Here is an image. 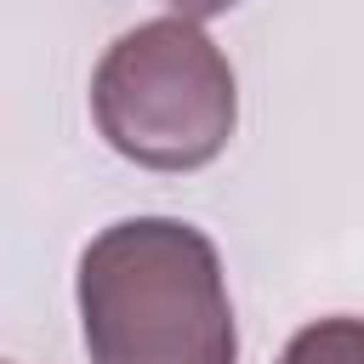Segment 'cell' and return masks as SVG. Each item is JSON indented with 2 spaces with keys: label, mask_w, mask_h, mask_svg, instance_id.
I'll return each mask as SVG.
<instances>
[{
  "label": "cell",
  "mask_w": 364,
  "mask_h": 364,
  "mask_svg": "<svg viewBox=\"0 0 364 364\" xmlns=\"http://www.w3.org/2000/svg\"><path fill=\"white\" fill-rule=\"evenodd\" d=\"M91 364H233V307L216 245L176 216L102 228L80 256Z\"/></svg>",
  "instance_id": "cell-1"
},
{
  "label": "cell",
  "mask_w": 364,
  "mask_h": 364,
  "mask_svg": "<svg viewBox=\"0 0 364 364\" xmlns=\"http://www.w3.org/2000/svg\"><path fill=\"white\" fill-rule=\"evenodd\" d=\"M279 364H364V324L358 318H318L284 347Z\"/></svg>",
  "instance_id": "cell-3"
},
{
  "label": "cell",
  "mask_w": 364,
  "mask_h": 364,
  "mask_svg": "<svg viewBox=\"0 0 364 364\" xmlns=\"http://www.w3.org/2000/svg\"><path fill=\"white\" fill-rule=\"evenodd\" d=\"M91 114L108 148L131 165L199 171L228 148L239 91L228 57L193 17H154L102 51Z\"/></svg>",
  "instance_id": "cell-2"
},
{
  "label": "cell",
  "mask_w": 364,
  "mask_h": 364,
  "mask_svg": "<svg viewBox=\"0 0 364 364\" xmlns=\"http://www.w3.org/2000/svg\"><path fill=\"white\" fill-rule=\"evenodd\" d=\"M171 6H176V17H193V23H199V17H222V11L239 6V0H171Z\"/></svg>",
  "instance_id": "cell-4"
}]
</instances>
